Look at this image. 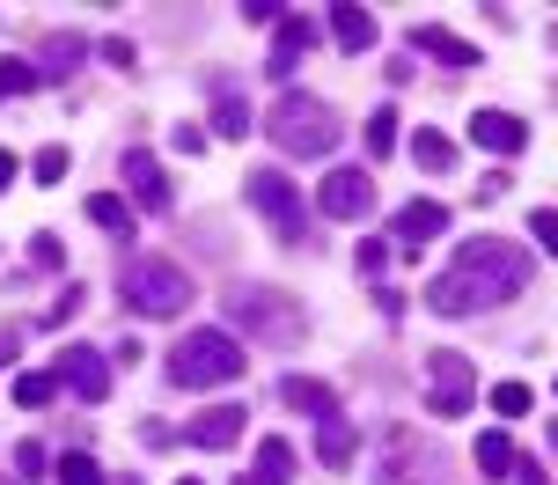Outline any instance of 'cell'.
Wrapping results in <instances>:
<instances>
[{
  "label": "cell",
  "instance_id": "obj_13",
  "mask_svg": "<svg viewBox=\"0 0 558 485\" xmlns=\"http://www.w3.org/2000/svg\"><path fill=\"white\" fill-rule=\"evenodd\" d=\"M434 235H448V206H441V199H412V206H397V243H404V251H426Z\"/></svg>",
  "mask_w": 558,
  "mask_h": 485
},
{
  "label": "cell",
  "instance_id": "obj_21",
  "mask_svg": "<svg viewBox=\"0 0 558 485\" xmlns=\"http://www.w3.org/2000/svg\"><path fill=\"white\" fill-rule=\"evenodd\" d=\"M214 133L221 141H243L251 133V104L235 96V82H214Z\"/></svg>",
  "mask_w": 558,
  "mask_h": 485
},
{
  "label": "cell",
  "instance_id": "obj_16",
  "mask_svg": "<svg viewBox=\"0 0 558 485\" xmlns=\"http://www.w3.org/2000/svg\"><path fill=\"white\" fill-rule=\"evenodd\" d=\"M82 59H88L82 37H45L29 66H37V82H74V66H82Z\"/></svg>",
  "mask_w": 558,
  "mask_h": 485
},
{
  "label": "cell",
  "instance_id": "obj_6",
  "mask_svg": "<svg viewBox=\"0 0 558 485\" xmlns=\"http://www.w3.org/2000/svg\"><path fill=\"white\" fill-rule=\"evenodd\" d=\"M251 206L265 214V229H272L279 243H302V214L308 206H302V192H294L279 170H251Z\"/></svg>",
  "mask_w": 558,
  "mask_h": 485
},
{
  "label": "cell",
  "instance_id": "obj_7",
  "mask_svg": "<svg viewBox=\"0 0 558 485\" xmlns=\"http://www.w3.org/2000/svg\"><path fill=\"white\" fill-rule=\"evenodd\" d=\"M426 383H434V390H426V398H434V412H441V420H463V412H471L477 404V375H471V361H463V353H426Z\"/></svg>",
  "mask_w": 558,
  "mask_h": 485
},
{
  "label": "cell",
  "instance_id": "obj_38",
  "mask_svg": "<svg viewBox=\"0 0 558 485\" xmlns=\"http://www.w3.org/2000/svg\"><path fill=\"white\" fill-rule=\"evenodd\" d=\"M514 478H522V485H551V478H544V463H536V457H514Z\"/></svg>",
  "mask_w": 558,
  "mask_h": 485
},
{
  "label": "cell",
  "instance_id": "obj_42",
  "mask_svg": "<svg viewBox=\"0 0 558 485\" xmlns=\"http://www.w3.org/2000/svg\"><path fill=\"white\" fill-rule=\"evenodd\" d=\"M177 485H198V478H177Z\"/></svg>",
  "mask_w": 558,
  "mask_h": 485
},
{
  "label": "cell",
  "instance_id": "obj_36",
  "mask_svg": "<svg viewBox=\"0 0 558 485\" xmlns=\"http://www.w3.org/2000/svg\"><path fill=\"white\" fill-rule=\"evenodd\" d=\"M74 310H82V287H66V294H59V302H52V316H45L37 331H52V324H66V316H74Z\"/></svg>",
  "mask_w": 558,
  "mask_h": 485
},
{
  "label": "cell",
  "instance_id": "obj_25",
  "mask_svg": "<svg viewBox=\"0 0 558 485\" xmlns=\"http://www.w3.org/2000/svg\"><path fill=\"white\" fill-rule=\"evenodd\" d=\"M82 214H88V221H96L104 235H133V206L118 199V192H96V199H88Z\"/></svg>",
  "mask_w": 558,
  "mask_h": 485
},
{
  "label": "cell",
  "instance_id": "obj_17",
  "mask_svg": "<svg viewBox=\"0 0 558 485\" xmlns=\"http://www.w3.org/2000/svg\"><path fill=\"white\" fill-rule=\"evenodd\" d=\"M279 398H287V412H308V420H338L331 383H316V375H287V383H279Z\"/></svg>",
  "mask_w": 558,
  "mask_h": 485
},
{
  "label": "cell",
  "instance_id": "obj_2",
  "mask_svg": "<svg viewBox=\"0 0 558 485\" xmlns=\"http://www.w3.org/2000/svg\"><path fill=\"white\" fill-rule=\"evenodd\" d=\"M251 368V353L235 331H184L177 353H169V383L177 390H214V383H235V375Z\"/></svg>",
  "mask_w": 558,
  "mask_h": 485
},
{
  "label": "cell",
  "instance_id": "obj_1",
  "mask_svg": "<svg viewBox=\"0 0 558 485\" xmlns=\"http://www.w3.org/2000/svg\"><path fill=\"white\" fill-rule=\"evenodd\" d=\"M530 272H536V265H530L522 243H507V235H471V243H456V257L434 272L426 310L485 316V310H500V302H514V294L530 287Z\"/></svg>",
  "mask_w": 558,
  "mask_h": 485
},
{
  "label": "cell",
  "instance_id": "obj_39",
  "mask_svg": "<svg viewBox=\"0 0 558 485\" xmlns=\"http://www.w3.org/2000/svg\"><path fill=\"white\" fill-rule=\"evenodd\" d=\"M8 184H15V155L0 147V192H8Z\"/></svg>",
  "mask_w": 558,
  "mask_h": 485
},
{
  "label": "cell",
  "instance_id": "obj_28",
  "mask_svg": "<svg viewBox=\"0 0 558 485\" xmlns=\"http://www.w3.org/2000/svg\"><path fill=\"white\" fill-rule=\"evenodd\" d=\"M530 404H536L530 383H493V412H500V420H522Z\"/></svg>",
  "mask_w": 558,
  "mask_h": 485
},
{
  "label": "cell",
  "instance_id": "obj_19",
  "mask_svg": "<svg viewBox=\"0 0 558 485\" xmlns=\"http://www.w3.org/2000/svg\"><path fill=\"white\" fill-rule=\"evenodd\" d=\"M308 37H316V29H308V15H279V37H272V82H287V74H294V59L308 52Z\"/></svg>",
  "mask_w": 558,
  "mask_h": 485
},
{
  "label": "cell",
  "instance_id": "obj_8",
  "mask_svg": "<svg viewBox=\"0 0 558 485\" xmlns=\"http://www.w3.org/2000/svg\"><path fill=\"white\" fill-rule=\"evenodd\" d=\"M316 214H331V221H367L375 214V177L367 170H331L316 184Z\"/></svg>",
  "mask_w": 558,
  "mask_h": 485
},
{
  "label": "cell",
  "instance_id": "obj_26",
  "mask_svg": "<svg viewBox=\"0 0 558 485\" xmlns=\"http://www.w3.org/2000/svg\"><path fill=\"white\" fill-rule=\"evenodd\" d=\"M59 485H104V463L88 457V449H66L59 457Z\"/></svg>",
  "mask_w": 558,
  "mask_h": 485
},
{
  "label": "cell",
  "instance_id": "obj_33",
  "mask_svg": "<svg viewBox=\"0 0 558 485\" xmlns=\"http://www.w3.org/2000/svg\"><path fill=\"white\" fill-rule=\"evenodd\" d=\"M29 265H45V272H59V265H66V251H59V235H29Z\"/></svg>",
  "mask_w": 558,
  "mask_h": 485
},
{
  "label": "cell",
  "instance_id": "obj_30",
  "mask_svg": "<svg viewBox=\"0 0 558 485\" xmlns=\"http://www.w3.org/2000/svg\"><path fill=\"white\" fill-rule=\"evenodd\" d=\"M390 147H397V111L383 104V111L367 118V155H390Z\"/></svg>",
  "mask_w": 558,
  "mask_h": 485
},
{
  "label": "cell",
  "instance_id": "obj_11",
  "mask_svg": "<svg viewBox=\"0 0 558 485\" xmlns=\"http://www.w3.org/2000/svg\"><path fill=\"white\" fill-rule=\"evenodd\" d=\"M390 485H441V463H434V449H418L412 427H390Z\"/></svg>",
  "mask_w": 558,
  "mask_h": 485
},
{
  "label": "cell",
  "instance_id": "obj_40",
  "mask_svg": "<svg viewBox=\"0 0 558 485\" xmlns=\"http://www.w3.org/2000/svg\"><path fill=\"white\" fill-rule=\"evenodd\" d=\"M15 339H23V331H15ZM15 339H0V361H8V353H15Z\"/></svg>",
  "mask_w": 558,
  "mask_h": 485
},
{
  "label": "cell",
  "instance_id": "obj_37",
  "mask_svg": "<svg viewBox=\"0 0 558 485\" xmlns=\"http://www.w3.org/2000/svg\"><path fill=\"white\" fill-rule=\"evenodd\" d=\"M383 257H390V243H361V257H353V265H361L367 280H383Z\"/></svg>",
  "mask_w": 558,
  "mask_h": 485
},
{
  "label": "cell",
  "instance_id": "obj_34",
  "mask_svg": "<svg viewBox=\"0 0 558 485\" xmlns=\"http://www.w3.org/2000/svg\"><path fill=\"white\" fill-rule=\"evenodd\" d=\"M169 147H177V155H206V125H192V118H184V125L169 133Z\"/></svg>",
  "mask_w": 558,
  "mask_h": 485
},
{
  "label": "cell",
  "instance_id": "obj_41",
  "mask_svg": "<svg viewBox=\"0 0 558 485\" xmlns=\"http://www.w3.org/2000/svg\"><path fill=\"white\" fill-rule=\"evenodd\" d=\"M104 485H140V478H104Z\"/></svg>",
  "mask_w": 558,
  "mask_h": 485
},
{
  "label": "cell",
  "instance_id": "obj_5",
  "mask_svg": "<svg viewBox=\"0 0 558 485\" xmlns=\"http://www.w3.org/2000/svg\"><path fill=\"white\" fill-rule=\"evenodd\" d=\"M228 310L243 316L265 345H302V331H308V316L294 310L287 294H272V287H235V294H228Z\"/></svg>",
  "mask_w": 558,
  "mask_h": 485
},
{
  "label": "cell",
  "instance_id": "obj_31",
  "mask_svg": "<svg viewBox=\"0 0 558 485\" xmlns=\"http://www.w3.org/2000/svg\"><path fill=\"white\" fill-rule=\"evenodd\" d=\"M29 177H37V184H59V177H66V147H37Z\"/></svg>",
  "mask_w": 558,
  "mask_h": 485
},
{
  "label": "cell",
  "instance_id": "obj_10",
  "mask_svg": "<svg viewBox=\"0 0 558 485\" xmlns=\"http://www.w3.org/2000/svg\"><path fill=\"white\" fill-rule=\"evenodd\" d=\"M118 177H125V192L140 199V214H169V177L155 155H140V147H125L118 155Z\"/></svg>",
  "mask_w": 558,
  "mask_h": 485
},
{
  "label": "cell",
  "instance_id": "obj_22",
  "mask_svg": "<svg viewBox=\"0 0 558 485\" xmlns=\"http://www.w3.org/2000/svg\"><path fill=\"white\" fill-rule=\"evenodd\" d=\"M412 162L426 177H448V170H456V141H448V133H434V125H418V133H412Z\"/></svg>",
  "mask_w": 558,
  "mask_h": 485
},
{
  "label": "cell",
  "instance_id": "obj_24",
  "mask_svg": "<svg viewBox=\"0 0 558 485\" xmlns=\"http://www.w3.org/2000/svg\"><path fill=\"white\" fill-rule=\"evenodd\" d=\"M471 457H477V471H485V478H514V457H522V449H514V434L493 427V434L471 449Z\"/></svg>",
  "mask_w": 558,
  "mask_h": 485
},
{
  "label": "cell",
  "instance_id": "obj_9",
  "mask_svg": "<svg viewBox=\"0 0 558 485\" xmlns=\"http://www.w3.org/2000/svg\"><path fill=\"white\" fill-rule=\"evenodd\" d=\"M52 383H66L82 404H104V398H111V361H104V353H88V345H66V353H59V368H52Z\"/></svg>",
  "mask_w": 558,
  "mask_h": 485
},
{
  "label": "cell",
  "instance_id": "obj_18",
  "mask_svg": "<svg viewBox=\"0 0 558 485\" xmlns=\"http://www.w3.org/2000/svg\"><path fill=\"white\" fill-rule=\"evenodd\" d=\"M324 23H331V45H338V52H367V45H375V15H367V8H353V0H338Z\"/></svg>",
  "mask_w": 558,
  "mask_h": 485
},
{
  "label": "cell",
  "instance_id": "obj_23",
  "mask_svg": "<svg viewBox=\"0 0 558 485\" xmlns=\"http://www.w3.org/2000/svg\"><path fill=\"white\" fill-rule=\"evenodd\" d=\"M353 449H361L353 427H345V420H324V434H316V463H324V471H353Z\"/></svg>",
  "mask_w": 558,
  "mask_h": 485
},
{
  "label": "cell",
  "instance_id": "obj_12",
  "mask_svg": "<svg viewBox=\"0 0 558 485\" xmlns=\"http://www.w3.org/2000/svg\"><path fill=\"white\" fill-rule=\"evenodd\" d=\"M471 141L485 147V155H522V147H530V125H522V118H507V111H485V104H477V111H471Z\"/></svg>",
  "mask_w": 558,
  "mask_h": 485
},
{
  "label": "cell",
  "instance_id": "obj_27",
  "mask_svg": "<svg viewBox=\"0 0 558 485\" xmlns=\"http://www.w3.org/2000/svg\"><path fill=\"white\" fill-rule=\"evenodd\" d=\"M29 88H37V66H29V59H0V104H15Z\"/></svg>",
  "mask_w": 558,
  "mask_h": 485
},
{
  "label": "cell",
  "instance_id": "obj_35",
  "mask_svg": "<svg viewBox=\"0 0 558 485\" xmlns=\"http://www.w3.org/2000/svg\"><path fill=\"white\" fill-rule=\"evenodd\" d=\"M530 235H536V243H544V251L558 257V214H551V206H544V214H530Z\"/></svg>",
  "mask_w": 558,
  "mask_h": 485
},
{
  "label": "cell",
  "instance_id": "obj_4",
  "mask_svg": "<svg viewBox=\"0 0 558 485\" xmlns=\"http://www.w3.org/2000/svg\"><path fill=\"white\" fill-rule=\"evenodd\" d=\"M118 294L140 316H177V310H192V272L177 257H140V265L118 272Z\"/></svg>",
  "mask_w": 558,
  "mask_h": 485
},
{
  "label": "cell",
  "instance_id": "obj_32",
  "mask_svg": "<svg viewBox=\"0 0 558 485\" xmlns=\"http://www.w3.org/2000/svg\"><path fill=\"white\" fill-rule=\"evenodd\" d=\"M15 471H23V478H45V471H52L45 441H15Z\"/></svg>",
  "mask_w": 558,
  "mask_h": 485
},
{
  "label": "cell",
  "instance_id": "obj_15",
  "mask_svg": "<svg viewBox=\"0 0 558 485\" xmlns=\"http://www.w3.org/2000/svg\"><path fill=\"white\" fill-rule=\"evenodd\" d=\"M287 478H294V441L265 434V441H257V457H251V471H243L235 485H287Z\"/></svg>",
  "mask_w": 558,
  "mask_h": 485
},
{
  "label": "cell",
  "instance_id": "obj_14",
  "mask_svg": "<svg viewBox=\"0 0 558 485\" xmlns=\"http://www.w3.org/2000/svg\"><path fill=\"white\" fill-rule=\"evenodd\" d=\"M192 449H235L243 441V404H214V412H198L192 427H184Z\"/></svg>",
  "mask_w": 558,
  "mask_h": 485
},
{
  "label": "cell",
  "instance_id": "obj_3",
  "mask_svg": "<svg viewBox=\"0 0 558 485\" xmlns=\"http://www.w3.org/2000/svg\"><path fill=\"white\" fill-rule=\"evenodd\" d=\"M272 141L287 155H331L338 147V111L324 96H308V88H287L272 104Z\"/></svg>",
  "mask_w": 558,
  "mask_h": 485
},
{
  "label": "cell",
  "instance_id": "obj_20",
  "mask_svg": "<svg viewBox=\"0 0 558 485\" xmlns=\"http://www.w3.org/2000/svg\"><path fill=\"white\" fill-rule=\"evenodd\" d=\"M412 45L426 59H441V66H477V45H463V37H456V29H441V23H426Z\"/></svg>",
  "mask_w": 558,
  "mask_h": 485
},
{
  "label": "cell",
  "instance_id": "obj_29",
  "mask_svg": "<svg viewBox=\"0 0 558 485\" xmlns=\"http://www.w3.org/2000/svg\"><path fill=\"white\" fill-rule=\"evenodd\" d=\"M52 375H15V404H29V412H45V404H52Z\"/></svg>",
  "mask_w": 558,
  "mask_h": 485
}]
</instances>
